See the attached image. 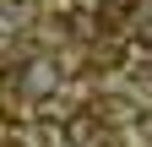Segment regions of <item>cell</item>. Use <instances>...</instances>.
<instances>
[{"instance_id": "2", "label": "cell", "mask_w": 152, "mask_h": 147, "mask_svg": "<svg viewBox=\"0 0 152 147\" xmlns=\"http://www.w3.org/2000/svg\"><path fill=\"white\" fill-rule=\"evenodd\" d=\"M27 22H33V0H0V38L22 33Z\"/></svg>"}, {"instance_id": "3", "label": "cell", "mask_w": 152, "mask_h": 147, "mask_svg": "<svg viewBox=\"0 0 152 147\" xmlns=\"http://www.w3.org/2000/svg\"><path fill=\"white\" fill-rule=\"evenodd\" d=\"M120 16H130V0H103V22H120Z\"/></svg>"}, {"instance_id": "5", "label": "cell", "mask_w": 152, "mask_h": 147, "mask_svg": "<svg viewBox=\"0 0 152 147\" xmlns=\"http://www.w3.org/2000/svg\"><path fill=\"white\" fill-rule=\"evenodd\" d=\"M136 38H141V44L152 49V16H136Z\"/></svg>"}, {"instance_id": "4", "label": "cell", "mask_w": 152, "mask_h": 147, "mask_svg": "<svg viewBox=\"0 0 152 147\" xmlns=\"http://www.w3.org/2000/svg\"><path fill=\"white\" fill-rule=\"evenodd\" d=\"M136 136H141V142H152V104L136 115Z\"/></svg>"}, {"instance_id": "1", "label": "cell", "mask_w": 152, "mask_h": 147, "mask_svg": "<svg viewBox=\"0 0 152 147\" xmlns=\"http://www.w3.org/2000/svg\"><path fill=\"white\" fill-rule=\"evenodd\" d=\"M22 93H33L38 104L54 98V93H60V65H54V60H27L22 65Z\"/></svg>"}]
</instances>
